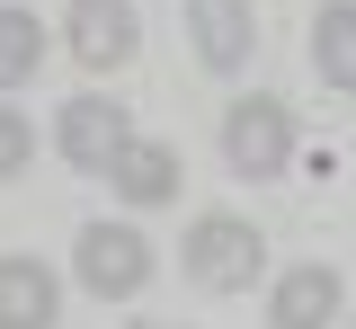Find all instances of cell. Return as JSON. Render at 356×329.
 Segmentation results:
<instances>
[{
	"label": "cell",
	"instance_id": "obj_9",
	"mask_svg": "<svg viewBox=\"0 0 356 329\" xmlns=\"http://www.w3.org/2000/svg\"><path fill=\"white\" fill-rule=\"evenodd\" d=\"M267 321H276V329H330V321H339V276H330V267H294V276L276 285Z\"/></svg>",
	"mask_w": 356,
	"mask_h": 329
},
{
	"label": "cell",
	"instance_id": "obj_2",
	"mask_svg": "<svg viewBox=\"0 0 356 329\" xmlns=\"http://www.w3.org/2000/svg\"><path fill=\"white\" fill-rule=\"evenodd\" d=\"M178 258H187V276L205 285V294H241V285L259 276V232H250V223H232V214H205V223H196V232H187V249H178Z\"/></svg>",
	"mask_w": 356,
	"mask_h": 329
},
{
	"label": "cell",
	"instance_id": "obj_3",
	"mask_svg": "<svg viewBox=\"0 0 356 329\" xmlns=\"http://www.w3.org/2000/svg\"><path fill=\"white\" fill-rule=\"evenodd\" d=\"M81 285L98 294V303L143 294V285H152V240L125 232V223H89V232H81Z\"/></svg>",
	"mask_w": 356,
	"mask_h": 329
},
{
	"label": "cell",
	"instance_id": "obj_10",
	"mask_svg": "<svg viewBox=\"0 0 356 329\" xmlns=\"http://www.w3.org/2000/svg\"><path fill=\"white\" fill-rule=\"evenodd\" d=\"M312 71L330 90H356V0H321V18H312Z\"/></svg>",
	"mask_w": 356,
	"mask_h": 329
},
{
	"label": "cell",
	"instance_id": "obj_4",
	"mask_svg": "<svg viewBox=\"0 0 356 329\" xmlns=\"http://www.w3.org/2000/svg\"><path fill=\"white\" fill-rule=\"evenodd\" d=\"M125 142H134V125H125L116 98H72V107H63V160H72V169H116Z\"/></svg>",
	"mask_w": 356,
	"mask_h": 329
},
{
	"label": "cell",
	"instance_id": "obj_7",
	"mask_svg": "<svg viewBox=\"0 0 356 329\" xmlns=\"http://www.w3.org/2000/svg\"><path fill=\"white\" fill-rule=\"evenodd\" d=\"M107 187L125 196V205H170L178 196V151L170 142H125L116 169H107Z\"/></svg>",
	"mask_w": 356,
	"mask_h": 329
},
{
	"label": "cell",
	"instance_id": "obj_6",
	"mask_svg": "<svg viewBox=\"0 0 356 329\" xmlns=\"http://www.w3.org/2000/svg\"><path fill=\"white\" fill-rule=\"evenodd\" d=\"M187 27H196L205 71H241V62H250V36H259L250 0H187Z\"/></svg>",
	"mask_w": 356,
	"mask_h": 329
},
{
	"label": "cell",
	"instance_id": "obj_12",
	"mask_svg": "<svg viewBox=\"0 0 356 329\" xmlns=\"http://www.w3.org/2000/svg\"><path fill=\"white\" fill-rule=\"evenodd\" d=\"M27 160H36V134H27V116H18V107H0V178H18Z\"/></svg>",
	"mask_w": 356,
	"mask_h": 329
},
{
	"label": "cell",
	"instance_id": "obj_5",
	"mask_svg": "<svg viewBox=\"0 0 356 329\" xmlns=\"http://www.w3.org/2000/svg\"><path fill=\"white\" fill-rule=\"evenodd\" d=\"M72 53H81L89 71H116L134 62V0H72Z\"/></svg>",
	"mask_w": 356,
	"mask_h": 329
},
{
	"label": "cell",
	"instance_id": "obj_11",
	"mask_svg": "<svg viewBox=\"0 0 356 329\" xmlns=\"http://www.w3.org/2000/svg\"><path fill=\"white\" fill-rule=\"evenodd\" d=\"M36 62H44V27L27 9H0V98L18 90V81H36Z\"/></svg>",
	"mask_w": 356,
	"mask_h": 329
},
{
	"label": "cell",
	"instance_id": "obj_1",
	"mask_svg": "<svg viewBox=\"0 0 356 329\" xmlns=\"http://www.w3.org/2000/svg\"><path fill=\"white\" fill-rule=\"evenodd\" d=\"M222 160H232V178H276V169L294 160V116H285V98H241V107L222 116Z\"/></svg>",
	"mask_w": 356,
	"mask_h": 329
},
{
	"label": "cell",
	"instance_id": "obj_8",
	"mask_svg": "<svg viewBox=\"0 0 356 329\" xmlns=\"http://www.w3.org/2000/svg\"><path fill=\"white\" fill-rule=\"evenodd\" d=\"M54 303H63V285L36 258H0V329H54Z\"/></svg>",
	"mask_w": 356,
	"mask_h": 329
}]
</instances>
